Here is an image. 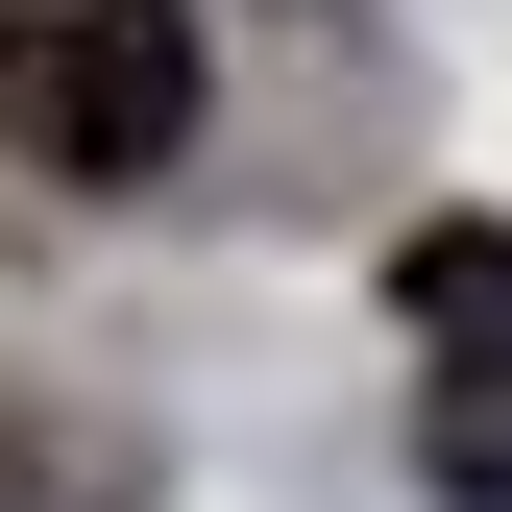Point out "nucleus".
Returning a JSON list of instances; mask_svg holds the SVG:
<instances>
[{"instance_id": "nucleus-1", "label": "nucleus", "mask_w": 512, "mask_h": 512, "mask_svg": "<svg viewBox=\"0 0 512 512\" xmlns=\"http://www.w3.org/2000/svg\"><path fill=\"white\" fill-rule=\"evenodd\" d=\"M0 147L74 196H147L196 147V0H0Z\"/></svg>"}, {"instance_id": "nucleus-2", "label": "nucleus", "mask_w": 512, "mask_h": 512, "mask_svg": "<svg viewBox=\"0 0 512 512\" xmlns=\"http://www.w3.org/2000/svg\"><path fill=\"white\" fill-rule=\"evenodd\" d=\"M391 317H415V464L464 512H512V220H415Z\"/></svg>"}, {"instance_id": "nucleus-3", "label": "nucleus", "mask_w": 512, "mask_h": 512, "mask_svg": "<svg viewBox=\"0 0 512 512\" xmlns=\"http://www.w3.org/2000/svg\"><path fill=\"white\" fill-rule=\"evenodd\" d=\"M147 488V439H98V415H25L0 391V512H122Z\"/></svg>"}]
</instances>
